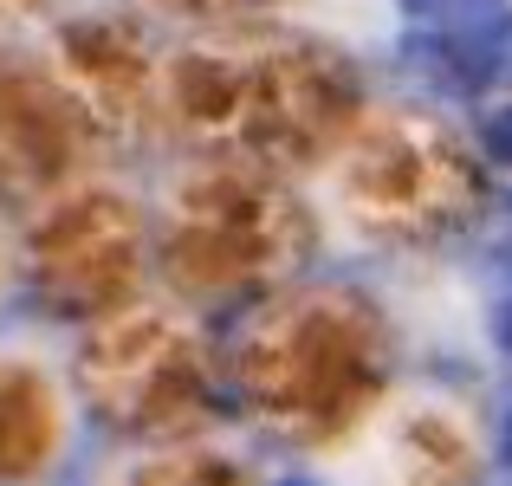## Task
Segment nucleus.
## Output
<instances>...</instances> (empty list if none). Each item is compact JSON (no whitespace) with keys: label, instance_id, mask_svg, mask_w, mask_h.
I'll return each instance as SVG.
<instances>
[{"label":"nucleus","instance_id":"20e7f679","mask_svg":"<svg viewBox=\"0 0 512 486\" xmlns=\"http://www.w3.org/2000/svg\"><path fill=\"white\" fill-rule=\"evenodd\" d=\"M39 279H46V299L72 318H91L130 286V234L124 221L98 214V221H72L39 260Z\"/></svg>","mask_w":512,"mask_h":486},{"label":"nucleus","instance_id":"7ed1b4c3","mask_svg":"<svg viewBox=\"0 0 512 486\" xmlns=\"http://www.w3.org/2000/svg\"><path fill=\"white\" fill-rule=\"evenodd\" d=\"M286 253V214L260 195H214L188 214L182 240H175V279L188 292H234L247 279L273 273Z\"/></svg>","mask_w":512,"mask_h":486},{"label":"nucleus","instance_id":"1a4fd4ad","mask_svg":"<svg viewBox=\"0 0 512 486\" xmlns=\"http://www.w3.org/2000/svg\"><path fill=\"white\" fill-rule=\"evenodd\" d=\"M480 143H487L493 162H506V169H512V104H500V111L480 117Z\"/></svg>","mask_w":512,"mask_h":486},{"label":"nucleus","instance_id":"f03ea898","mask_svg":"<svg viewBox=\"0 0 512 486\" xmlns=\"http://www.w3.org/2000/svg\"><path fill=\"white\" fill-rule=\"evenodd\" d=\"M78 383H85V402L98 409V422L143 441V448L195 441L221 402L201 337L163 312L104 318L78 350Z\"/></svg>","mask_w":512,"mask_h":486},{"label":"nucleus","instance_id":"39448f33","mask_svg":"<svg viewBox=\"0 0 512 486\" xmlns=\"http://www.w3.org/2000/svg\"><path fill=\"white\" fill-rule=\"evenodd\" d=\"M65 454V402L52 376L0 357V486L39 480Z\"/></svg>","mask_w":512,"mask_h":486},{"label":"nucleus","instance_id":"6e6552de","mask_svg":"<svg viewBox=\"0 0 512 486\" xmlns=\"http://www.w3.org/2000/svg\"><path fill=\"white\" fill-rule=\"evenodd\" d=\"M396 13L454 39H506L512 26V0H396Z\"/></svg>","mask_w":512,"mask_h":486},{"label":"nucleus","instance_id":"9d476101","mask_svg":"<svg viewBox=\"0 0 512 486\" xmlns=\"http://www.w3.org/2000/svg\"><path fill=\"white\" fill-rule=\"evenodd\" d=\"M506 39H512V26H506Z\"/></svg>","mask_w":512,"mask_h":486},{"label":"nucleus","instance_id":"0eeeda50","mask_svg":"<svg viewBox=\"0 0 512 486\" xmlns=\"http://www.w3.org/2000/svg\"><path fill=\"white\" fill-rule=\"evenodd\" d=\"M104 486H253L227 454L175 441V448H143L137 461H124Z\"/></svg>","mask_w":512,"mask_h":486},{"label":"nucleus","instance_id":"423d86ee","mask_svg":"<svg viewBox=\"0 0 512 486\" xmlns=\"http://www.w3.org/2000/svg\"><path fill=\"white\" fill-rule=\"evenodd\" d=\"M383 467L396 474V486H474L480 435L461 409H409L389 428Z\"/></svg>","mask_w":512,"mask_h":486},{"label":"nucleus","instance_id":"f257e3e1","mask_svg":"<svg viewBox=\"0 0 512 486\" xmlns=\"http://www.w3.org/2000/svg\"><path fill=\"white\" fill-rule=\"evenodd\" d=\"M234 383L266 435L292 448H331L383 396L389 337L363 299L312 292L266 312L240 337Z\"/></svg>","mask_w":512,"mask_h":486}]
</instances>
